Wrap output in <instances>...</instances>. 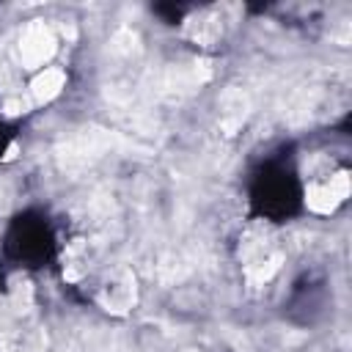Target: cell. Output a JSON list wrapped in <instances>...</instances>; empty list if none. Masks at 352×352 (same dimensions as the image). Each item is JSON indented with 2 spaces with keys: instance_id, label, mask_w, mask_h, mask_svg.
I'll return each instance as SVG.
<instances>
[{
  "instance_id": "30bf717a",
  "label": "cell",
  "mask_w": 352,
  "mask_h": 352,
  "mask_svg": "<svg viewBox=\"0 0 352 352\" xmlns=\"http://www.w3.org/2000/svg\"><path fill=\"white\" fill-rule=\"evenodd\" d=\"M11 302H14L16 311H28L33 305V289H30V283H16L14 292H11Z\"/></svg>"
},
{
  "instance_id": "277c9868",
  "label": "cell",
  "mask_w": 352,
  "mask_h": 352,
  "mask_svg": "<svg viewBox=\"0 0 352 352\" xmlns=\"http://www.w3.org/2000/svg\"><path fill=\"white\" fill-rule=\"evenodd\" d=\"M63 85H66V74L60 69H44L33 77L30 94H33L36 102H50L63 91Z\"/></svg>"
},
{
  "instance_id": "3957f363",
  "label": "cell",
  "mask_w": 352,
  "mask_h": 352,
  "mask_svg": "<svg viewBox=\"0 0 352 352\" xmlns=\"http://www.w3.org/2000/svg\"><path fill=\"white\" fill-rule=\"evenodd\" d=\"M220 110H223V121H220L223 132H226V135H234V132L242 126V121L248 118V113H250V99H248L242 91L228 88V91L220 96Z\"/></svg>"
},
{
  "instance_id": "8fae6325",
  "label": "cell",
  "mask_w": 352,
  "mask_h": 352,
  "mask_svg": "<svg viewBox=\"0 0 352 352\" xmlns=\"http://www.w3.org/2000/svg\"><path fill=\"white\" fill-rule=\"evenodd\" d=\"M327 190H330V192H333L338 201H344V198L349 195V190H352V187H349V173H346V170H338L336 176H330Z\"/></svg>"
},
{
  "instance_id": "8992f818",
  "label": "cell",
  "mask_w": 352,
  "mask_h": 352,
  "mask_svg": "<svg viewBox=\"0 0 352 352\" xmlns=\"http://www.w3.org/2000/svg\"><path fill=\"white\" fill-rule=\"evenodd\" d=\"M305 204H308V209L316 212V214H330V212H336V206H338L341 201L327 190V184H311V187L305 190Z\"/></svg>"
},
{
  "instance_id": "5bb4252c",
  "label": "cell",
  "mask_w": 352,
  "mask_h": 352,
  "mask_svg": "<svg viewBox=\"0 0 352 352\" xmlns=\"http://www.w3.org/2000/svg\"><path fill=\"white\" fill-rule=\"evenodd\" d=\"M11 206V198H8V190H3L0 187V212H6Z\"/></svg>"
},
{
  "instance_id": "ba28073f",
  "label": "cell",
  "mask_w": 352,
  "mask_h": 352,
  "mask_svg": "<svg viewBox=\"0 0 352 352\" xmlns=\"http://www.w3.org/2000/svg\"><path fill=\"white\" fill-rule=\"evenodd\" d=\"M110 50L118 52V55H126V58L138 55L140 52V36L132 28H121V30H116V36L110 41Z\"/></svg>"
},
{
  "instance_id": "7c38bea8",
  "label": "cell",
  "mask_w": 352,
  "mask_h": 352,
  "mask_svg": "<svg viewBox=\"0 0 352 352\" xmlns=\"http://www.w3.org/2000/svg\"><path fill=\"white\" fill-rule=\"evenodd\" d=\"M3 110H6V116H19V113L28 110V102L25 99H6Z\"/></svg>"
},
{
  "instance_id": "6da1fadb",
  "label": "cell",
  "mask_w": 352,
  "mask_h": 352,
  "mask_svg": "<svg viewBox=\"0 0 352 352\" xmlns=\"http://www.w3.org/2000/svg\"><path fill=\"white\" fill-rule=\"evenodd\" d=\"M55 33L44 22H30L19 38V60L25 69H38L55 55Z\"/></svg>"
},
{
  "instance_id": "5b68a950",
  "label": "cell",
  "mask_w": 352,
  "mask_h": 352,
  "mask_svg": "<svg viewBox=\"0 0 352 352\" xmlns=\"http://www.w3.org/2000/svg\"><path fill=\"white\" fill-rule=\"evenodd\" d=\"M47 346V333L44 330H22V333H11L3 341V352H44Z\"/></svg>"
},
{
  "instance_id": "9a60e30c",
  "label": "cell",
  "mask_w": 352,
  "mask_h": 352,
  "mask_svg": "<svg viewBox=\"0 0 352 352\" xmlns=\"http://www.w3.org/2000/svg\"><path fill=\"white\" fill-rule=\"evenodd\" d=\"M16 148H19V146H16V143H11V146H8V151H6V160H14V157H16Z\"/></svg>"
},
{
  "instance_id": "9c48e42d",
  "label": "cell",
  "mask_w": 352,
  "mask_h": 352,
  "mask_svg": "<svg viewBox=\"0 0 352 352\" xmlns=\"http://www.w3.org/2000/svg\"><path fill=\"white\" fill-rule=\"evenodd\" d=\"M280 261H283V256L275 253V256H270V258H264V261H258V264H250V270H248L250 280H253V283H264V280H270V278L280 270Z\"/></svg>"
},
{
  "instance_id": "4fadbf2b",
  "label": "cell",
  "mask_w": 352,
  "mask_h": 352,
  "mask_svg": "<svg viewBox=\"0 0 352 352\" xmlns=\"http://www.w3.org/2000/svg\"><path fill=\"white\" fill-rule=\"evenodd\" d=\"M14 85H16L14 74L8 72V66H6V63H0V91H11Z\"/></svg>"
},
{
  "instance_id": "7a4b0ae2",
  "label": "cell",
  "mask_w": 352,
  "mask_h": 352,
  "mask_svg": "<svg viewBox=\"0 0 352 352\" xmlns=\"http://www.w3.org/2000/svg\"><path fill=\"white\" fill-rule=\"evenodd\" d=\"M102 302L107 305V311H116V314H124L135 305V278L129 275V270L116 272V278L107 283L102 294Z\"/></svg>"
},
{
  "instance_id": "52a82bcc",
  "label": "cell",
  "mask_w": 352,
  "mask_h": 352,
  "mask_svg": "<svg viewBox=\"0 0 352 352\" xmlns=\"http://www.w3.org/2000/svg\"><path fill=\"white\" fill-rule=\"evenodd\" d=\"M220 19L217 16H198V19H192L190 22V28H187V33L198 41V44H214L217 41V36H220Z\"/></svg>"
}]
</instances>
